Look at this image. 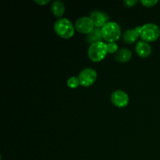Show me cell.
<instances>
[{"label": "cell", "instance_id": "14", "mask_svg": "<svg viewBox=\"0 0 160 160\" xmlns=\"http://www.w3.org/2000/svg\"><path fill=\"white\" fill-rule=\"evenodd\" d=\"M79 84H80L79 79H78V78H76V77H72V78H70L67 81V85L70 88H76L79 86Z\"/></svg>", "mask_w": 160, "mask_h": 160}, {"label": "cell", "instance_id": "12", "mask_svg": "<svg viewBox=\"0 0 160 160\" xmlns=\"http://www.w3.org/2000/svg\"><path fill=\"white\" fill-rule=\"evenodd\" d=\"M102 38H103L102 34V30L96 28H94L88 34V41L90 42L91 45L95 42H101Z\"/></svg>", "mask_w": 160, "mask_h": 160}, {"label": "cell", "instance_id": "17", "mask_svg": "<svg viewBox=\"0 0 160 160\" xmlns=\"http://www.w3.org/2000/svg\"><path fill=\"white\" fill-rule=\"evenodd\" d=\"M137 2L138 1H136V0H128V1L124 2V4L131 7V6H134Z\"/></svg>", "mask_w": 160, "mask_h": 160}, {"label": "cell", "instance_id": "3", "mask_svg": "<svg viewBox=\"0 0 160 160\" xmlns=\"http://www.w3.org/2000/svg\"><path fill=\"white\" fill-rule=\"evenodd\" d=\"M101 30L103 38L109 43L118 41L121 35V28L116 22H109Z\"/></svg>", "mask_w": 160, "mask_h": 160}, {"label": "cell", "instance_id": "7", "mask_svg": "<svg viewBox=\"0 0 160 160\" xmlns=\"http://www.w3.org/2000/svg\"><path fill=\"white\" fill-rule=\"evenodd\" d=\"M111 101L112 104L117 107H126L129 103V96L123 91H116L111 95Z\"/></svg>", "mask_w": 160, "mask_h": 160}, {"label": "cell", "instance_id": "16", "mask_svg": "<svg viewBox=\"0 0 160 160\" xmlns=\"http://www.w3.org/2000/svg\"><path fill=\"white\" fill-rule=\"evenodd\" d=\"M141 2L145 6L147 7H151V6H154L155 5L157 4L158 1L157 0H142Z\"/></svg>", "mask_w": 160, "mask_h": 160}, {"label": "cell", "instance_id": "11", "mask_svg": "<svg viewBox=\"0 0 160 160\" xmlns=\"http://www.w3.org/2000/svg\"><path fill=\"white\" fill-rule=\"evenodd\" d=\"M132 52L128 48H122L117 52L116 55V60L120 62H126L131 59Z\"/></svg>", "mask_w": 160, "mask_h": 160}, {"label": "cell", "instance_id": "13", "mask_svg": "<svg viewBox=\"0 0 160 160\" xmlns=\"http://www.w3.org/2000/svg\"><path fill=\"white\" fill-rule=\"evenodd\" d=\"M52 10L56 17L62 16L64 11H65V6H64L63 2L61 1H55L52 6Z\"/></svg>", "mask_w": 160, "mask_h": 160}, {"label": "cell", "instance_id": "6", "mask_svg": "<svg viewBox=\"0 0 160 160\" xmlns=\"http://www.w3.org/2000/svg\"><path fill=\"white\" fill-rule=\"evenodd\" d=\"M94 23L90 17H82L78 19L75 23V28L77 31L82 34H88L94 29Z\"/></svg>", "mask_w": 160, "mask_h": 160}, {"label": "cell", "instance_id": "9", "mask_svg": "<svg viewBox=\"0 0 160 160\" xmlns=\"http://www.w3.org/2000/svg\"><path fill=\"white\" fill-rule=\"evenodd\" d=\"M136 52L140 57L146 58L150 56L152 53V47L148 42L140 41L136 45Z\"/></svg>", "mask_w": 160, "mask_h": 160}, {"label": "cell", "instance_id": "1", "mask_svg": "<svg viewBox=\"0 0 160 160\" xmlns=\"http://www.w3.org/2000/svg\"><path fill=\"white\" fill-rule=\"evenodd\" d=\"M136 29L144 42H151L157 40L160 36L159 26L155 23H146L142 27H137Z\"/></svg>", "mask_w": 160, "mask_h": 160}, {"label": "cell", "instance_id": "10", "mask_svg": "<svg viewBox=\"0 0 160 160\" xmlns=\"http://www.w3.org/2000/svg\"><path fill=\"white\" fill-rule=\"evenodd\" d=\"M139 33L136 28L128 30L123 35V40L127 44L134 43L139 37Z\"/></svg>", "mask_w": 160, "mask_h": 160}, {"label": "cell", "instance_id": "18", "mask_svg": "<svg viewBox=\"0 0 160 160\" xmlns=\"http://www.w3.org/2000/svg\"><path fill=\"white\" fill-rule=\"evenodd\" d=\"M34 2L38 3L39 5H45L49 2V0H34Z\"/></svg>", "mask_w": 160, "mask_h": 160}, {"label": "cell", "instance_id": "5", "mask_svg": "<svg viewBox=\"0 0 160 160\" xmlns=\"http://www.w3.org/2000/svg\"><path fill=\"white\" fill-rule=\"evenodd\" d=\"M97 78V73L95 70L92 68L84 69L79 73L78 79L80 84L84 87H89L95 83Z\"/></svg>", "mask_w": 160, "mask_h": 160}, {"label": "cell", "instance_id": "8", "mask_svg": "<svg viewBox=\"0 0 160 160\" xmlns=\"http://www.w3.org/2000/svg\"><path fill=\"white\" fill-rule=\"evenodd\" d=\"M90 18L93 21L94 25L97 28H102L103 26L109 23V17L101 11H94L91 13Z\"/></svg>", "mask_w": 160, "mask_h": 160}, {"label": "cell", "instance_id": "4", "mask_svg": "<svg viewBox=\"0 0 160 160\" xmlns=\"http://www.w3.org/2000/svg\"><path fill=\"white\" fill-rule=\"evenodd\" d=\"M107 52V45L103 42H98L90 45L88 54L93 62H99L104 59Z\"/></svg>", "mask_w": 160, "mask_h": 160}, {"label": "cell", "instance_id": "15", "mask_svg": "<svg viewBox=\"0 0 160 160\" xmlns=\"http://www.w3.org/2000/svg\"><path fill=\"white\" fill-rule=\"evenodd\" d=\"M118 50V45L115 42H111L107 44V51L109 53H114Z\"/></svg>", "mask_w": 160, "mask_h": 160}, {"label": "cell", "instance_id": "2", "mask_svg": "<svg viewBox=\"0 0 160 160\" xmlns=\"http://www.w3.org/2000/svg\"><path fill=\"white\" fill-rule=\"evenodd\" d=\"M54 30L56 34L62 38H70L74 34V26L67 18L59 19L54 24Z\"/></svg>", "mask_w": 160, "mask_h": 160}]
</instances>
